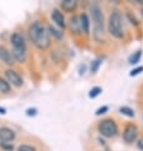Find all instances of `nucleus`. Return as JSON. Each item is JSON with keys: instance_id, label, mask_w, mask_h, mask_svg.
<instances>
[{"instance_id": "obj_9", "label": "nucleus", "mask_w": 143, "mask_h": 151, "mask_svg": "<svg viewBox=\"0 0 143 151\" xmlns=\"http://www.w3.org/2000/svg\"><path fill=\"white\" fill-rule=\"evenodd\" d=\"M0 60H1L3 62H5L6 65H11V64H14V57L13 55L8 51L6 48H4L0 46Z\"/></svg>"}, {"instance_id": "obj_6", "label": "nucleus", "mask_w": 143, "mask_h": 151, "mask_svg": "<svg viewBox=\"0 0 143 151\" xmlns=\"http://www.w3.org/2000/svg\"><path fill=\"white\" fill-rule=\"evenodd\" d=\"M91 15H92V20L95 22V26H104V17L98 5L91 6Z\"/></svg>"}, {"instance_id": "obj_16", "label": "nucleus", "mask_w": 143, "mask_h": 151, "mask_svg": "<svg viewBox=\"0 0 143 151\" xmlns=\"http://www.w3.org/2000/svg\"><path fill=\"white\" fill-rule=\"evenodd\" d=\"M141 55H142V52H141V51H137V52L134 53L133 56H130V58H129V64H132V65H136L137 62L139 61Z\"/></svg>"}, {"instance_id": "obj_10", "label": "nucleus", "mask_w": 143, "mask_h": 151, "mask_svg": "<svg viewBox=\"0 0 143 151\" xmlns=\"http://www.w3.org/2000/svg\"><path fill=\"white\" fill-rule=\"evenodd\" d=\"M52 19H53V22H56L57 26H60V27H62V28L65 27V18H64V15H62L61 12L53 10V13H52Z\"/></svg>"}, {"instance_id": "obj_8", "label": "nucleus", "mask_w": 143, "mask_h": 151, "mask_svg": "<svg viewBox=\"0 0 143 151\" xmlns=\"http://www.w3.org/2000/svg\"><path fill=\"white\" fill-rule=\"evenodd\" d=\"M11 43H13L14 48H19V50H26V41H24L23 36L19 33H14L11 36Z\"/></svg>"}, {"instance_id": "obj_5", "label": "nucleus", "mask_w": 143, "mask_h": 151, "mask_svg": "<svg viewBox=\"0 0 143 151\" xmlns=\"http://www.w3.org/2000/svg\"><path fill=\"white\" fill-rule=\"evenodd\" d=\"M5 76L8 79V83H11V85L22 86L23 80H22V78L19 76L18 73H15V71H13V70H6L5 71Z\"/></svg>"}, {"instance_id": "obj_17", "label": "nucleus", "mask_w": 143, "mask_h": 151, "mask_svg": "<svg viewBox=\"0 0 143 151\" xmlns=\"http://www.w3.org/2000/svg\"><path fill=\"white\" fill-rule=\"evenodd\" d=\"M120 113H123V114L128 116V117H134L133 109H130V108H128V107H122L120 108Z\"/></svg>"}, {"instance_id": "obj_27", "label": "nucleus", "mask_w": 143, "mask_h": 151, "mask_svg": "<svg viewBox=\"0 0 143 151\" xmlns=\"http://www.w3.org/2000/svg\"><path fill=\"white\" fill-rule=\"evenodd\" d=\"M6 113V111L4 109V108H0V114H5Z\"/></svg>"}, {"instance_id": "obj_25", "label": "nucleus", "mask_w": 143, "mask_h": 151, "mask_svg": "<svg viewBox=\"0 0 143 151\" xmlns=\"http://www.w3.org/2000/svg\"><path fill=\"white\" fill-rule=\"evenodd\" d=\"M107 111H108V107H102V108H99V109H98V111H96V113H95V114H96V116L104 114V113H105V112H107Z\"/></svg>"}, {"instance_id": "obj_24", "label": "nucleus", "mask_w": 143, "mask_h": 151, "mask_svg": "<svg viewBox=\"0 0 143 151\" xmlns=\"http://www.w3.org/2000/svg\"><path fill=\"white\" fill-rule=\"evenodd\" d=\"M27 116H29V117H31V116H36L37 114V109H36V108H29V109H27Z\"/></svg>"}, {"instance_id": "obj_2", "label": "nucleus", "mask_w": 143, "mask_h": 151, "mask_svg": "<svg viewBox=\"0 0 143 151\" xmlns=\"http://www.w3.org/2000/svg\"><path fill=\"white\" fill-rule=\"evenodd\" d=\"M109 32L115 38L123 37V28H122V14L119 12H113L109 18Z\"/></svg>"}, {"instance_id": "obj_22", "label": "nucleus", "mask_w": 143, "mask_h": 151, "mask_svg": "<svg viewBox=\"0 0 143 151\" xmlns=\"http://www.w3.org/2000/svg\"><path fill=\"white\" fill-rule=\"evenodd\" d=\"M49 32H51V35H53L56 38H61V33H58V31H56L54 28H52V27H49Z\"/></svg>"}, {"instance_id": "obj_4", "label": "nucleus", "mask_w": 143, "mask_h": 151, "mask_svg": "<svg viewBox=\"0 0 143 151\" xmlns=\"http://www.w3.org/2000/svg\"><path fill=\"white\" fill-rule=\"evenodd\" d=\"M138 136V129L134 124H128L125 127L124 132H123V138L127 144H132V142L136 141V138Z\"/></svg>"}, {"instance_id": "obj_20", "label": "nucleus", "mask_w": 143, "mask_h": 151, "mask_svg": "<svg viewBox=\"0 0 143 151\" xmlns=\"http://www.w3.org/2000/svg\"><path fill=\"white\" fill-rule=\"evenodd\" d=\"M0 147L4 149V150H8V151H13V145L11 144L8 145L6 142H0Z\"/></svg>"}, {"instance_id": "obj_15", "label": "nucleus", "mask_w": 143, "mask_h": 151, "mask_svg": "<svg viewBox=\"0 0 143 151\" xmlns=\"http://www.w3.org/2000/svg\"><path fill=\"white\" fill-rule=\"evenodd\" d=\"M9 91H10L9 83L0 78V93H9Z\"/></svg>"}, {"instance_id": "obj_23", "label": "nucleus", "mask_w": 143, "mask_h": 151, "mask_svg": "<svg viewBox=\"0 0 143 151\" xmlns=\"http://www.w3.org/2000/svg\"><path fill=\"white\" fill-rule=\"evenodd\" d=\"M99 65H100V61H99V60L94 61V64L91 65V71H92V73H96V71H98V68H99Z\"/></svg>"}, {"instance_id": "obj_28", "label": "nucleus", "mask_w": 143, "mask_h": 151, "mask_svg": "<svg viewBox=\"0 0 143 151\" xmlns=\"http://www.w3.org/2000/svg\"><path fill=\"white\" fill-rule=\"evenodd\" d=\"M142 14H143V9H142Z\"/></svg>"}, {"instance_id": "obj_11", "label": "nucleus", "mask_w": 143, "mask_h": 151, "mask_svg": "<svg viewBox=\"0 0 143 151\" xmlns=\"http://www.w3.org/2000/svg\"><path fill=\"white\" fill-rule=\"evenodd\" d=\"M70 27H71V31L75 32V33H81V22H80V17H74L71 19V23H70Z\"/></svg>"}, {"instance_id": "obj_1", "label": "nucleus", "mask_w": 143, "mask_h": 151, "mask_svg": "<svg viewBox=\"0 0 143 151\" xmlns=\"http://www.w3.org/2000/svg\"><path fill=\"white\" fill-rule=\"evenodd\" d=\"M29 37H31V40L33 43H34L36 47H38L41 50L47 48L49 46L48 32L46 31L43 24H41L39 22L33 23L32 26L29 27Z\"/></svg>"}, {"instance_id": "obj_13", "label": "nucleus", "mask_w": 143, "mask_h": 151, "mask_svg": "<svg viewBox=\"0 0 143 151\" xmlns=\"http://www.w3.org/2000/svg\"><path fill=\"white\" fill-rule=\"evenodd\" d=\"M80 22H81V31L85 33V35H89L90 23H89V18H87V15L86 14L80 15Z\"/></svg>"}, {"instance_id": "obj_12", "label": "nucleus", "mask_w": 143, "mask_h": 151, "mask_svg": "<svg viewBox=\"0 0 143 151\" xmlns=\"http://www.w3.org/2000/svg\"><path fill=\"white\" fill-rule=\"evenodd\" d=\"M76 5H77V3L75 1V0H64V1L61 3V8H62V10H65V12L75 10Z\"/></svg>"}, {"instance_id": "obj_21", "label": "nucleus", "mask_w": 143, "mask_h": 151, "mask_svg": "<svg viewBox=\"0 0 143 151\" xmlns=\"http://www.w3.org/2000/svg\"><path fill=\"white\" fill-rule=\"evenodd\" d=\"M143 71V66H139V68H137V69H134V70H132L130 71V76H136V75H138L139 73H142Z\"/></svg>"}, {"instance_id": "obj_14", "label": "nucleus", "mask_w": 143, "mask_h": 151, "mask_svg": "<svg viewBox=\"0 0 143 151\" xmlns=\"http://www.w3.org/2000/svg\"><path fill=\"white\" fill-rule=\"evenodd\" d=\"M11 55L15 58L16 61L19 62H24L26 61V50H19V48H14Z\"/></svg>"}, {"instance_id": "obj_18", "label": "nucleus", "mask_w": 143, "mask_h": 151, "mask_svg": "<svg viewBox=\"0 0 143 151\" xmlns=\"http://www.w3.org/2000/svg\"><path fill=\"white\" fill-rule=\"evenodd\" d=\"M100 93H102V88H99V86L92 88V89L90 90V93H89V96L90 98H95V96H98Z\"/></svg>"}, {"instance_id": "obj_3", "label": "nucleus", "mask_w": 143, "mask_h": 151, "mask_svg": "<svg viewBox=\"0 0 143 151\" xmlns=\"http://www.w3.org/2000/svg\"><path fill=\"white\" fill-rule=\"evenodd\" d=\"M99 131L105 137H113V136H115L118 128H117V124L114 121L105 119L99 124Z\"/></svg>"}, {"instance_id": "obj_19", "label": "nucleus", "mask_w": 143, "mask_h": 151, "mask_svg": "<svg viewBox=\"0 0 143 151\" xmlns=\"http://www.w3.org/2000/svg\"><path fill=\"white\" fill-rule=\"evenodd\" d=\"M18 151H36V149L29 145H20L18 147Z\"/></svg>"}, {"instance_id": "obj_26", "label": "nucleus", "mask_w": 143, "mask_h": 151, "mask_svg": "<svg viewBox=\"0 0 143 151\" xmlns=\"http://www.w3.org/2000/svg\"><path fill=\"white\" fill-rule=\"evenodd\" d=\"M138 147H139L141 150H143V140H141L139 142H138Z\"/></svg>"}, {"instance_id": "obj_7", "label": "nucleus", "mask_w": 143, "mask_h": 151, "mask_svg": "<svg viewBox=\"0 0 143 151\" xmlns=\"http://www.w3.org/2000/svg\"><path fill=\"white\" fill-rule=\"evenodd\" d=\"M15 137V133L8 127H1L0 128V142H9L13 141Z\"/></svg>"}]
</instances>
